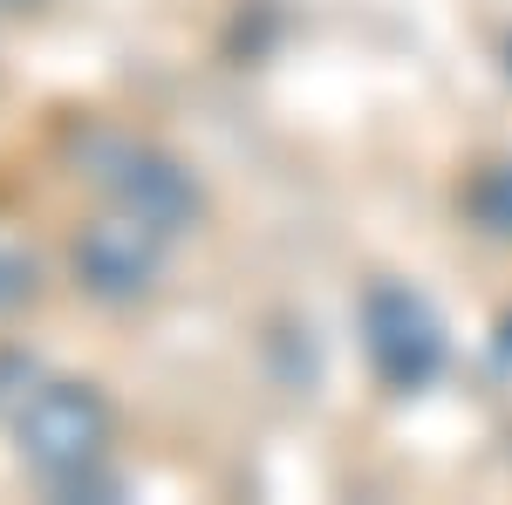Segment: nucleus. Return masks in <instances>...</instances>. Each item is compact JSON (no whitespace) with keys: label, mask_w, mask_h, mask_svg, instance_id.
Instances as JSON below:
<instances>
[{"label":"nucleus","mask_w":512,"mask_h":505,"mask_svg":"<svg viewBox=\"0 0 512 505\" xmlns=\"http://www.w3.org/2000/svg\"><path fill=\"white\" fill-rule=\"evenodd\" d=\"M76 260L103 294H130V287H144V273H151V239L137 233L130 219H110V226H96V233L82 239Z\"/></svg>","instance_id":"nucleus-2"},{"label":"nucleus","mask_w":512,"mask_h":505,"mask_svg":"<svg viewBox=\"0 0 512 505\" xmlns=\"http://www.w3.org/2000/svg\"><path fill=\"white\" fill-rule=\"evenodd\" d=\"M21 294H28V267H21L14 253H0V308H14Z\"/></svg>","instance_id":"nucleus-3"},{"label":"nucleus","mask_w":512,"mask_h":505,"mask_svg":"<svg viewBox=\"0 0 512 505\" xmlns=\"http://www.w3.org/2000/svg\"><path fill=\"white\" fill-rule=\"evenodd\" d=\"M96 437H103V410L82 389H41L35 403H28V417H21V444H28V458L41 471L82 465L96 451Z\"/></svg>","instance_id":"nucleus-1"}]
</instances>
